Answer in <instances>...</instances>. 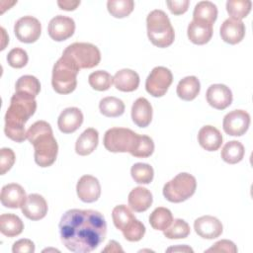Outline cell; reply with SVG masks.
Here are the masks:
<instances>
[{
  "mask_svg": "<svg viewBox=\"0 0 253 253\" xmlns=\"http://www.w3.org/2000/svg\"><path fill=\"white\" fill-rule=\"evenodd\" d=\"M187 35L193 43L205 44L212 37V25L193 20L188 26Z\"/></svg>",
  "mask_w": 253,
  "mask_h": 253,
  "instance_id": "23",
  "label": "cell"
},
{
  "mask_svg": "<svg viewBox=\"0 0 253 253\" xmlns=\"http://www.w3.org/2000/svg\"><path fill=\"white\" fill-rule=\"evenodd\" d=\"M107 8L113 17L121 19L127 17L132 12L134 2L132 0H109Z\"/></svg>",
  "mask_w": 253,
  "mask_h": 253,
  "instance_id": "35",
  "label": "cell"
},
{
  "mask_svg": "<svg viewBox=\"0 0 253 253\" xmlns=\"http://www.w3.org/2000/svg\"><path fill=\"white\" fill-rule=\"evenodd\" d=\"M132 122L139 127H146L152 120V106L143 97L137 98L131 107Z\"/></svg>",
  "mask_w": 253,
  "mask_h": 253,
  "instance_id": "20",
  "label": "cell"
},
{
  "mask_svg": "<svg viewBox=\"0 0 253 253\" xmlns=\"http://www.w3.org/2000/svg\"><path fill=\"white\" fill-rule=\"evenodd\" d=\"M27 138L35 149V162L40 167L51 166L57 157L58 145L52 128L45 121L34 123L27 130Z\"/></svg>",
  "mask_w": 253,
  "mask_h": 253,
  "instance_id": "3",
  "label": "cell"
},
{
  "mask_svg": "<svg viewBox=\"0 0 253 253\" xmlns=\"http://www.w3.org/2000/svg\"><path fill=\"white\" fill-rule=\"evenodd\" d=\"M13 253H34L35 252V244L30 239H20L13 244L12 247Z\"/></svg>",
  "mask_w": 253,
  "mask_h": 253,
  "instance_id": "44",
  "label": "cell"
},
{
  "mask_svg": "<svg viewBox=\"0 0 253 253\" xmlns=\"http://www.w3.org/2000/svg\"><path fill=\"white\" fill-rule=\"evenodd\" d=\"M112 218L115 226L122 232L126 230L136 219L132 211L125 205L116 206L112 211Z\"/></svg>",
  "mask_w": 253,
  "mask_h": 253,
  "instance_id": "29",
  "label": "cell"
},
{
  "mask_svg": "<svg viewBox=\"0 0 253 253\" xmlns=\"http://www.w3.org/2000/svg\"><path fill=\"white\" fill-rule=\"evenodd\" d=\"M127 202L129 208L132 211L136 212H142L150 208L153 202V198L148 189L144 187H135L128 194Z\"/></svg>",
  "mask_w": 253,
  "mask_h": 253,
  "instance_id": "21",
  "label": "cell"
},
{
  "mask_svg": "<svg viewBox=\"0 0 253 253\" xmlns=\"http://www.w3.org/2000/svg\"><path fill=\"white\" fill-rule=\"evenodd\" d=\"M196 233L205 239H213L221 235L223 227L221 221L211 215H203L194 222Z\"/></svg>",
  "mask_w": 253,
  "mask_h": 253,
  "instance_id": "14",
  "label": "cell"
},
{
  "mask_svg": "<svg viewBox=\"0 0 253 253\" xmlns=\"http://www.w3.org/2000/svg\"><path fill=\"white\" fill-rule=\"evenodd\" d=\"M137 133L126 127H112L105 132L103 143L110 152H131L133 151L137 139Z\"/></svg>",
  "mask_w": 253,
  "mask_h": 253,
  "instance_id": "8",
  "label": "cell"
},
{
  "mask_svg": "<svg viewBox=\"0 0 253 253\" xmlns=\"http://www.w3.org/2000/svg\"><path fill=\"white\" fill-rule=\"evenodd\" d=\"M201 84L196 76H187L179 81L177 85V95L184 101L194 100L200 93Z\"/></svg>",
  "mask_w": 253,
  "mask_h": 253,
  "instance_id": "26",
  "label": "cell"
},
{
  "mask_svg": "<svg viewBox=\"0 0 253 253\" xmlns=\"http://www.w3.org/2000/svg\"><path fill=\"white\" fill-rule=\"evenodd\" d=\"M130 174L134 182L138 184H149L153 180L154 171L149 164L138 162L131 166Z\"/></svg>",
  "mask_w": 253,
  "mask_h": 253,
  "instance_id": "37",
  "label": "cell"
},
{
  "mask_svg": "<svg viewBox=\"0 0 253 253\" xmlns=\"http://www.w3.org/2000/svg\"><path fill=\"white\" fill-rule=\"evenodd\" d=\"M79 68L67 56L62 55L53 65L51 85L58 94H69L77 86V74Z\"/></svg>",
  "mask_w": 253,
  "mask_h": 253,
  "instance_id": "5",
  "label": "cell"
},
{
  "mask_svg": "<svg viewBox=\"0 0 253 253\" xmlns=\"http://www.w3.org/2000/svg\"><path fill=\"white\" fill-rule=\"evenodd\" d=\"M99 142V132L93 127L86 128L75 143V151L81 156L91 154L97 147Z\"/></svg>",
  "mask_w": 253,
  "mask_h": 253,
  "instance_id": "24",
  "label": "cell"
},
{
  "mask_svg": "<svg viewBox=\"0 0 253 253\" xmlns=\"http://www.w3.org/2000/svg\"><path fill=\"white\" fill-rule=\"evenodd\" d=\"M57 5L59 6L60 9L65 10V11H73L75 10L79 5L80 1H70V0H63V1H57Z\"/></svg>",
  "mask_w": 253,
  "mask_h": 253,
  "instance_id": "46",
  "label": "cell"
},
{
  "mask_svg": "<svg viewBox=\"0 0 253 253\" xmlns=\"http://www.w3.org/2000/svg\"><path fill=\"white\" fill-rule=\"evenodd\" d=\"M114 84L120 91L132 92L136 90L139 85V76L132 69H121L117 71L114 76Z\"/></svg>",
  "mask_w": 253,
  "mask_h": 253,
  "instance_id": "25",
  "label": "cell"
},
{
  "mask_svg": "<svg viewBox=\"0 0 253 253\" xmlns=\"http://www.w3.org/2000/svg\"><path fill=\"white\" fill-rule=\"evenodd\" d=\"M217 18V8L211 1L199 2L193 12V20L213 25Z\"/></svg>",
  "mask_w": 253,
  "mask_h": 253,
  "instance_id": "28",
  "label": "cell"
},
{
  "mask_svg": "<svg viewBox=\"0 0 253 253\" xmlns=\"http://www.w3.org/2000/svg\"><path fill=\"white\" fill-rule=\"evenodd\" d=\"M23 214L31 220H40L47 213V203L39 194H31L27 197L21 208Z\"/></svg>",
  "mask_w": 253,
  "mask_h": 253,
  "instance_id": "16",
  "label": "cell"
},
{
  "mask_svg": "<svg viewBox=\"0 0 253 253\" xmlns=\"http://www.w3.org/2000/svg\"><path fill=\"white\" fill-rule=\"evenodd\" d=\"M15 153L11 148L3 147L0 151V173L4 175L8 172L15 163Z\"/></svg>",
  "mask_w": 253,
  "mask_h": 253,
  "instance_id": "42",
  "label": "cell"
},
{
  "mask_svg": "<svg viewBox=\"0 0 253 253\" xmlns=\"http://www.w3.org/2000/svg\"><path fill=\"white\" fill-rule=\"evenodd\" d=\"M99 109L102 115L108 118H117L124 114L125 104L117 97H105L99 103Z\"/></svg>",
  "mask_w": 253,
  "mask_h": 253,
  "instance_id": "31",
  "label": "cell"
},
{
  "mask_svg": "<svg viewBox=\"0 0 253 253\" xmlns=\"http://www.w3.org/2000/svg\"><path fill=\"white\" fill-rule=\"evenodd\" d=\"M200 145L208 151H215L222 144V135L220 131L212 126H203L198 133Z\"/></svg>",
  "mask_w": 253,
  "mask_h": 253,
  "instance_id": "22",
  "label": "cell"
},
{
  "mask_svg": "<svg viewBox=\"0 0 253 253\" xmlns=\"http://www.w3.org/2000/svg\"><path fill=\"white\" fill-rule=\"evenodd\" d=\"M172 72L164 66L154 67L145 81V89L153 97H162L172 84Z\"/></svg>",
  "mask_w": 253,
  "mask_h": 253,
  "instance_id": "9",
  "label": "cell"
},
{
  "mask_svg": "<svg viewBox=\"0 0 253 253\" xmlns=\"http://www.w3.org/2000/svg\"><path fill=\"white\" fill-rule=\"evenodd\" d=\"M24 223L22 219L13 213H3L0 215V231L7 237H15L22 233Z\"/></svg>",
  "mask_w": 253,
  "mask_h": 253,
  "instance_id": "27",
  "label": "cell"
},
{
  "mask_svg": "<svg viewBox=\"0 0 253 253\" xmlns=\"http://www.w3.org/2000/svg\"><path fill=\"white\" fill-rule=\"evenodd\" d=\"M48 36L55 42H62L69 39L75 32V22L72 18L57 15L53 17L47 28Z\"/></svg>",
  "mask_w": 253,
  "mask_h": 253,
  "instance_id": "12",
  "label": "cell"
},
{
  "mask_svg": "<svg viewBox=\"0 0 253 253\" xmlns=\"http://www.w3.org/2000/svg\"><path fill=\"white\" fill-rule=\"evenodd\" d=\"M29 57L25 49L15 47L11 49L7 54L8 64L14 68H22L28 63Z\"/></svg>",
  "mask_w": 253,
  "mask_h": 253,
  "instance_id": "40",
  "label": "cell"
},
{
  "mask_svg": "<svg viewBox=\"0 0 253 253\" xmlns=\"http://www.w3.org/2000/svg\"><path fill=\"white\" fill-rule=\"evenodd\" d=\"M83 119V114L80 109L69 107L60 113L57 120V126L61 132L72 133L81 126Z\"/></svg>",
  "mask_w": 253,
  "mask_h": 253,
  "instance_id": "18",
  "label": "cell"
},
{
  "mask_svg": "<svg viewBox=\"0 0 253 253\" xmlns=\"http://www.w3.org/2000/svg\"><path fill=\"white\" fill-rule=\"evenodd\" d=\"M14 33L20 42L32 43L39 40L42 33V25L37 18L33 16H24L16 22Z\"/></svg>",
  "mask_w": 253,
  "mask_h": 253,
  "instance_id": "10",
  "label": "cell"
},
{
  "mask_svg": "<svg viewBox=\"0 0 253 253\" xmlns=\"http://www.w3.org/2000/svg\"><path fill=\"white\" fill-rule=\"evenodd\" d=\"M144 234H145V226L138 219H135L133 223L126 230L123 232L124 237L130 242H136L141 240Z\"/></svg>",
  "mask_w": 253,
  "mask_h": 253,
  "instance_id": "41",
  "label": "cell"
},
{
  "mask_svg": "<svg viewBox=\"0 0 253 253\" xmlns=\"http://www.w3.org/2000/svg\"><path fill=\"white\" fill-rule=\"evenodd\" d=\"M88 82L94 90L106 91L114 83V77L105 70H97L89 75Z\"/></svg>",
  "mask_w": 253,
  "mask_h": 253,
  "instance_id": "36",
  "label": "cell"
},
{
  "mask_svg": "<svg viewBox=\"0 0 253 253\" xmlns=\"http://www.w3.org/2000/svg\"><path fill=\"white\" fill-rule=\"evenodd\" d=\"M170 251H174V252H177V251H182V252H193V249L187 245H183V246H176V247H170L167 249V252H170Z\"/></svg>",
  "mask_w": 253,
  "mask_h": 253,
  "instance_id": "48",
  "label": "cell"
},
{
  "mask_svg": "<svg viewBox=\"0 0 253 253\" xmlns=\"http://www.w3.org/2000/svg\"><path fill=\"white\" fill-rule=\"evenodd\" d=\"M154 151V142L151 137L147 135H138L136 145L131 152V155L138 158L149 157Z\"/></svg>",
  "mask_w": 253,
  "mask_h": 253,
  "instance_id": "39",
  "label": "cell"
},
{
  "mask_svg": "<svg viewBox=\"0 0 253 253\" xmlns=\"http://www.w3.org/2000/svg\"><path fill=\"white\" fill-rule=\"evenodd\" d=\"M205 252H227V253H236L237 247L235 244L227 239H222L215 242L211 248L207 249Z\"/></svg>",
  "mask_w": 253,
  "mask_h": 253,
  "instance_id": "43",
  "label": "cell"
},
{
  "mask_svg": "<svg viewBox=\"0 0 253 253\" xmlns=\"http://www.w3.org/2000/svg\"><path fill=\"white\" fill-rule=\"evenodd\" d=\"M104 252H108V251H111V252H118V251H121L123 252V248L120 246V244L115 241V240H112L110 241L108 244H107V247L103 250Z\"/></svg>",
  "mask_w": 253,
  "mask_h": 253,
  "instance_id": "47",
  "label": "cell"
},
{
  "mask_svg": "<svg viewBox=\"0 0 253 253\" xmlns=\"http://www.w3.org/2000/svg\"><path fill=\"white\" fill-rule=\"evenodd\" d=\"M26 199V192L21 185L11 183L2 187L0 195L2 206L9 209H19L22 208Z\"/></svg>",
  "mask_w": 253,
  "mask_h": 253,
  "instance_id": "17",
  "label": "cell"
},
{
  "mask_svg": "<svg viewBox=\"0 0 253 253\" xmlns=\"http://www.w3.org/2000/svg\"><path fill=\"white\" fill-rule=\"evenodd\" d=\"M76 192L78 198L84 203H94L101 195L99 180L92 175H83L77 182Z\"/></svg>",
  "mask_w": 253,
  "mask_h": 253,
  "instance_id": "13",
  "label": "cell"
},
{
  "mask_svg": "<svg viewBox=\"0 0 253 253\" xmlns=\"http://www.w3.org/2000/svg\"><path fill=\"white\" fill-rule=\"evenodd\" d=\"M58 227L63 245L75 253L92 252L107 235L106 219L94 210H69L61 216Z\"/></svg>",
  "mask_w": 253,
  "mask_h": 253,
  "instance_id": "1",
  "label": "cell"
},
{
  "mask_svg": "<svg viewBox=\"0 0 253 253\" xmlns=\"http://www.w3.org/2000/svg\"><path fill=\"white\" fill-rule=\"evenodd\" d=\"M252 2L250 0H228L226 2V11L230 18L241 20L250 13Z\"/></svg>",
  "mask_w": 253,
  "mask_h": 253,
  "instance_id": "33",
  "label": "cell"
},
{
  "mask_svg": "<svg viewBox=\"0 0 253 253\" xmlns=\"http://www.w3.org/2000/svg\"><path fill=\"white\" fill-rule=\"evenodd\" d=\"M62 55L71 59L79 69L93 68L100 63L101 52L99 48L89 42H74L69 44Z\"/></svg>",
  "mask_w": 253,
  "mask_h": 253,
  "instance_id": "7",
  "label": "cell"
},
{
  "mask_svg": "<svg viewBox=\"0 0 253 253\" xmlns=\"http://www.w3.org/2000/svg\"><path fill=\"white\" fill-rule=\"evenodd\" d=\"M244 153L245 149L240 141L230 140L222 147L220 156L224 162L228 164H236L243 159Z\"/></svg>",
  "mask_w": 253,
  "mask_h": 253,
  "instance_id": "30",
  "label": "cell"
},
{
  "mask_svg": "<svg viewBox=\"0 0 253 253\" xmlns=\"http://www.w3.org/2000/svg\"><path fill=\"white\" fill-rule=\"evenodd\" d=\"M173 221V215L170 210L163 207L156 208L149 215V223L153 229L164 231Z\"/></svg>",
  "mask_w": 253,
  "mask_h": 253,
  "instance_id": "32",
  "label": "cell"
},
{
  "mask_svg": "<svg viewBox=\"0 0 253 253\" xmlns=\"http://www.w3.org/2000/svg\"><path fill=\"white\" fill-rule=\"evenodd\" d=\"M16 92H23L33 97H37L41 91V83L39 79L33 75L21 76L15 85Z\"/></svg>",
  "mask_w": 253,
  "mask_h": 253,
  "instance_id": "34",
  "label": "cell"
},
{
  "mask_svg": "<svg viewBox=\"0 0 253 253\" xmlns=\"http://www.w3.org/2000/svg\"><path fill=\"white\" fill-rule=\"evenodd\" d=\"M190 225L181 218L173 219L170 226L163 231L165 237L169 239H183L190 234Z\"/></svg>",
  "mask_w": 253,
  "mask_h": 253,
  "instance_id": "38",
  "label": "cell"
},
{
  "mask_svg": "<svg viewBox=\"0 0 253 253\" xmlns=\"http://www.w3.org/2000/svg\"><path fill=\"white\" fill-rule=\"evenodd\" d=\"M37 102L35 97L23 92H15L5 114V134L16 142L27 139L25 124L35 114Z\"/></svg>",
  "mask_w": 253,
  "mask_h": 253,
  "instance_id": "2",
  "label": "cell"
},
{
  "mask_svg": "<svg viewBox=\"0 0 253 253\" xmlns=\"http://www.w3.org/2000/svg\"><path fill=\"white\" fill-rule=\"evenodd\" d=\"M206 98L212 108L224 110L232 103V92L224 84H213L208 88Z\"/></svg>",
  "mask_w": 253,
  "mask_h": 253,
  "instance_id": "15",
  "label": "cell"
},
{
  "mask_svg": "<svg viewBox=\"0 0 253 253\" xmlns=\"http://www.w3.org/2000/svg\"><path fill=\"white\" fill-rule=\"evenodd\" d=\"M196 188V178L189 173L183 172L164 185L163 196L171 203H182L195 194Z\"/></svg>",
  "mask_w": 253,
  "mask_h": 253,
  "instance_id": "6",
  "label": "cell"
},
{
  "mask_svg": "<svg viewBox=\"0 0 253 253\" xmlns=\"http://www.w3.org/2000/svg\"><path fill=\"white\" fill-rule=\"evenodd\" d=\"M166 4L170 10V12L174 15H182L187 12L190 1L189 0H174V1H166Z\"/></svg>",
  "mask_w": 253,
  "mask_h": 253,
  "instance_id": "45",
  "label": "cell"
},
{
  "mask_svg": "<svg viewBox=\"0 0 253 253\" xmlns=\"http://www.w3.org/2000/svg\"><path fill=\"white\" fill-rule=\"evenodd\" d=\"M146 27L148 39L155 46L164 48L173 43L174 29L164 11L159 9L151 11L146 18Z\"/></svg>",
  "mask_w": 253,
  "mask_h": 253,
  "instance_id": "4",
  "label": "cell"
},
{
  "mask_svg": "<svg viewBox=\"0 0 253 253\" xmlns=\"http://www.w3.org/2000/svg\"><path fill=\"white\" fill-rule=\"evenodd\" d=\"M250 126V115L243 110H233L223 118L222 127L225 133L232 136L243 135Z\"/></svg>",
  "mask_w": 253,
  "mask_h": 253,
  "instance_id": "11",
  "label": "cell"
},
{
  "mask_svg": "<svg viewBox=\"0 0 253 253\" xmlns=\"http://www.w3.org/2000/svg\"><path fill=\"white\" fill-rule=\"evenodd\" d=\"M219 33L223 42L229 44H236L245 36V25L241 20L228 18L222 23Z\"/></svg>",
  "mask_w": 253,
  "mask_h": 253,
  "instance_id": "19",
  "label": "cell"
}]
</instances>
